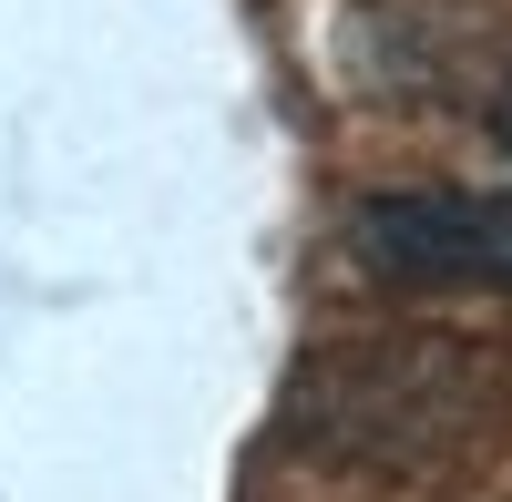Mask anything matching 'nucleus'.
I'll return each instance as SVG.
<instances>
[{"mask_svg": "<svg viewBox=\"0 0 512 502\" xmlns=\"http://www.w3.org/2000/svg\"><path fill=\"white\" fill-rule=\"evenodd\" d=\"M492 400V359L441 328H369V339H328L297 359L287 380V441L328 451V462H431V451L472 441Z\"/></svg>", "mask_w": 512, "mask_h": 502, "instance_id": "f257e3e1", "label": "nucleus"}, {"mask_svg": "<svg viewBox=\"0 0 512 502\" xmlns=\"http://www.w3.org/2000/svg\"><path fill=\"white\" fill-rule=\"evenodd\" d=\"M349 246L369 277H400V287H512V195L400 185L349 216Z\"/></svg>", "mask_w": 512, "mask_h": 502, "instance_id": "f03ea898", "label": "nucleus"}, {"mask_svg": "<svg viewBox=\"0 0 512 502\" xmlns=\"http://www.w3.org/2000/svg\"><path fill=\"white\" fill-rule=\"evenodd\" d=\"M492 134H502V154H512V72H502V93H492Z\"/></svg>", "mask_w": 512, "mask_h": 502, "instance_id": "7ed1b4c3", "label": "nucleus"}]
</instances>
